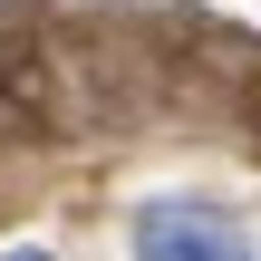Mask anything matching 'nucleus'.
Wrapping results in <instances>:
<instances>
[{
    "label": "nucleus",
    "mask_w": 261,
    "mask_h": 261,
    "mask_svg": "<svg viewBox=\"0 0 261 261\" xmlns=\"http://www.w3.org/2000/svg\"><path fill=\"white\" fill-rule=\"evenodd\" d=\"M0 261H48V252H0Z\"/></svg>",
    "instance_id": "obj_2"
},
{
    "label": "nucleus",
    "mask_w": 261,
    "mask_h": 261,
    "mask_svg": "<svg viewBox=\"0 0 261 261\" xmlns=\"http://www.w3.org/2000/svg\"><path fill=\"white\" fill-rule=\"evenodd\" d=\"M136 261H252V242L213 203H145L136 213Z\"/></svg>",
    "instance_id": "obj_1"
}]
</instances>
